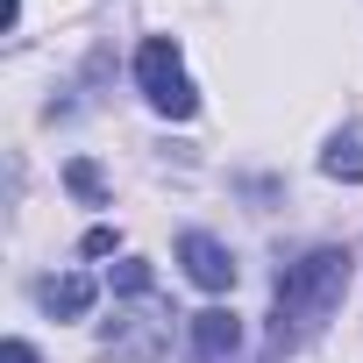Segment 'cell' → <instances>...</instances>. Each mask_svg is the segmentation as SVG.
I'll list each match as a JSON object with an SVG mask.
<instances>
[{"label":"cell","mask_w":363,"mask_h":363,"mask_svg":"<svg viewBox=\"0 0 363 363\" xmlns=\"http://www.w3.org/2000/svg\"><path fill=\"white\" fill-rule=\"evenodd\" d=\"M349 278H356V257L349 250H306L299 264H285L278 271V313H271V349H299L306 335H320L328 328V313L342 306V292H349Z\"/></svg>","instance_id":"cell-1"},{"label":"cell","mask_w":363,"mask_h":363,"mask_svg":"<svg viewBox=\"0 0 363 363\" xmlns=\"http://www.w3.org/2000/svg\"><path fill=\"white\" fill-rule=\"evenodd\" d=\"M135 86H143V100H150L164 121H193V107H200V93H193L186 65H178V43H171V36H143V50H135Z\"/></svg>","instance_id":"cell-2"},{"label":"cell","mask_w":363,"mask_h":363,"mask_svg":"<svg viewBox=\"0 0 363 363\" xmlns=\"http://www.w3.org/2000/svg\"><path fill=\"white\" fill-rule=\"evenodd\" d=\"M178 264H186V278L200 285V292H228L235 285V250L221 242V235H207V228H186V235H178Z\"/></svg>","instance_id":"cell-3"},{"label":"cell","mask_w":363,"mask_h":363,"mask_svg":"<svg viewBox=\"0 0 363 363\" xmlns=\"http://www.w3.org/2000/svg\"><path fill=\"white\" fill-rule=\"evenodd\" d=\"M93 299H100V285H93L86 271H50V278H36V306H43L50 320H86Z\"/></svg>","instance_id":"cell-4"},{"label":"cell","mask_w":363,"mask_h":363,"mask_svg":"<svg viewBox=\"0 0 363 363\" xmlns=\"http://www.w3.org/2000/svg\"><path fill=\"white\" fill-rule=\"evenodd\" d=\"M193 356H200V363H235V356H242V320H235V306L193 313Z\"/></svg>","instance_id":"cell-5"},{"label":"cell","mask_w":363,"mask_h":363,"mask_svg":"<svg viewBox=\"0 0 363 363\" xmlns=\"http://www.w3.org/2000/svg\"><path fill=\"white\" fill-rule=\"evenodd\" d=\"M320 171H328V178H349V186H363V135L342 128V135L320 150Z\"/></svg>","instance_id":"cell-6"},{"label":"cell","mask_w":363,"mask_h":363,"mask_svg":"<svg viewBox=\"0 0 363 363\" xmlns=\"http://www.w3.org/2000/svg\"><path fill=\"white\" fill-rule=\"evenodd\" d=\"M65 186L86 200V207H107V178H100V164H86V157H72L65 164Z\"/></svg>","instance_id":"cell-7"},{"label":"cell","mask_w":363,"mask_h":363,"mask_svg":"<svg viewBox=\"0 0 363 363\" xmlns=\"http://www.w3.org/2000/svg\"><path fill=\"white\" fill-rule=\"evenodd\" d=\"M107 285H114V292H128V299H143V292H150V285H157V271H150V264H143V257H121V264H114V278H107Z\"/></svg>","instance_id":"cell-8"},{"label":"cell","mask_w":363,"mask_h":363,"mask_svg":"<svg viewBox=\"0 0 363 363\" xmlns=\"http://www.w3.org/2000/svg\"><path fill=\"white\" fill-rule=\"evenodd\" d=\"M0 363H36V349H29L22 335H8V349H0Z\"/></svg>","instance_id":"cell-9"}]
</instances>
